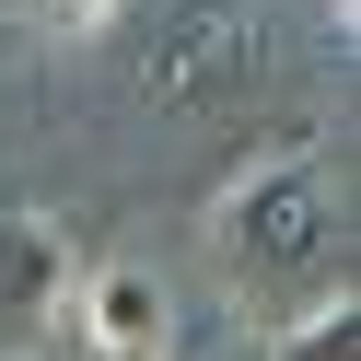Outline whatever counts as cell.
<instances>
[{
    "label": "cell",
    "instance_id": "obj_1",
    "mask_svg": "<svg viewBox=\"0 0 361 361\" xmlns=\"http://www.w3.org/2000/svg\"><path fill=\"white\" fill-rule=\"evenodd\" d=\"M210 257L233 280V303H257L268 326L303 314L314 291L350 280V233H338V187L314 152H268L257 175H233L210 210Z\"/></svg>",
    "mask_w": 361,
    "mask_h": 361
},
{
    "label": "cell",
    "instance_id": "obj_2",
    "mask_svg": "<svg viewBox=\"0 0 361 361\" xmlns=\"http://www.w3.org/2000/svg\"><path fill=\"white\" fill-rule=\"evenodd\" d=\"M71 361H164L175 350V303L152 268H71Z\"/></svg>",
    "mask_w": 361,
    "mask_h": 361
},
{
    "label": "cell",
    "instance_id": "obj_3",
    "mask_svg": "<svg viewBox=\"0 0 361 361\" xmlns=\"http://www.w3.org/2000/svg\"><path fill=\"white\" fill-rule=\"evenodd\" d=\"M257 47V24H245V12H221V0H198V12H175V35H164V59H152V94L164 105H187V94H210L221 71H233V59Z\"/></svg>",
    "mask_w": 361,
    "mask_h": 361
},
{
    "label": "cell",
    "instance_id": "obj_4",
    "mask_svg": "<svg viewBox=\"0 0 361 361\" xmlns=\"http://www.w3.org/2000/svg\"><path fill=\"white\" fill-rule=\"evenodd\" d=\"M71 291V245L47 221H0V314H59Z\"/></svg>",
    "mask_w": 361,
    "mask_h": 361
},
{
    "label": "cell",
    "instance_id": "obj_5",
    "mask_svg": "<svg viewBox=\"0 0 361 361\" xmlns=\"http://www.w3.org/2000/svg\"><path fill=\"white\" fill-rule=\"evenodd\" d=\"M257 350H268V361H361V291H350V280L314 291V303H303V314H280Z\"/></svg>",
    "mask_w": 361,
    "mask_h": 361
},
{
    "label": "cell",
    "instance_id": "obj_6",
    "mask_svg": "<svg viewBox=\"0 0 361 361\" xmlns=\"http://www.w3.org/2000/svg\"><path fill=\"white\" fill-rule=\"evenodd\" d=\"M59 24H105V12H117V0H47Z\"/></svg>",
    "mask_w": 361,
    "mask_h": 361
},
{
    "label": "cell",
    "instance_id": "obj_7",
    "mask_svg": "<svg viewBox=\"0 0 361 361\" xmlns=\"http://www.w3.org/2000/svg\"><path fill=\"white\" fill-rule=\"evenodd\" d=\"M221 361H268V350H257V338H245V350H221Z\"/></svg>",
    "mask_w": 361,
    "mask_h": 361
}]
</instances>
